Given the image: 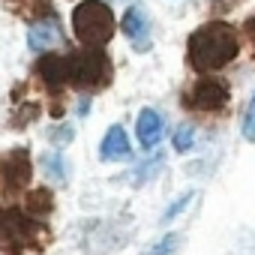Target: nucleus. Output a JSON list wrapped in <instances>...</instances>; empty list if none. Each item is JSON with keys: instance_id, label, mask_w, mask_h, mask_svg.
I'll list each match as a JSON object with an SVG mask.
<instances>
[{"instance_id": "nucleus-1", "label": "nucleus", "mask_w": 255, "mask_h": 255, "mask_svg": "<svg viewBox=\"0 0 255 255\" xmlns=\"http://www.w3.org/2000/svg\"><path fill=\"white\" fill-rule=\"evenodd\" d=\"M240 51L237 30L222 21H210L189 36V63L198 72H213L228 66Z\"/></svg>"}, {"instance_id": "nucleus-2", "label": "nucleus", "mask_w": 255, "mask_h": 255, "mask_svg": "<svg viewBox=\"0 0 255 255\" xmlns=\"http://www.w3.org/2000/svg\"><path fill=\"white\" fill-rule=\"evenodd\" d=\"M72 30L84 45L99 48L114 36V15L99 0H84L72 12Z\"/></svg>"}, {"instance_id": "nucleus-3", "label": "nucleus", "mask_w": 255, "mask_h": 255, "mask_svg": "<svg viewBox=\"0 0 255 255\" xmlns=\"http://www.w3.org/2000/svg\"><path fill=\"white\" fill-rule=\"evenodd\" d=\"M66 72L78 87H96L111 78V63L99 48H84L66 57Z\"/></svg>"}, {"instance_id": "nucleus-4", "label": "nucleus", "mask_w": 255, "mask_h": 255, "mask_svg": "<svg viewBox=\"0 0 255 255\" xmlns=\"http://www.w3.org/2000/svg\"><path fill=\"white\" fill-rule=\"evenodd\" d=\"M39 231V225L33 219H27L18 210H0V246L9 252H21L33 234Z\"/></svg>"}, {"instance_id": "nucleus-5", "label": "nucleus", "mask_w": 255, "mask_h": 255, "mask_svg": "<svg viewBox=\"0 0 255 255\" xmlns=\"http://www.w3.org/2000/svg\"><path fill=\"white\" fill-rule=\"evenodd\" d=\"M228 102V87L216 78H201L189 90V105L198 111H216Z\"/></svg>"}, {"instance_id": "nucleus-6", "label": "nucleus", "mask_w": 255, "mask_h": 255, "mask_svg": "<svg viewBox=\"0 0 255 255\" xmlns=\"http://www.w3.org/2000/svg\"><path fill=\"white\" fill-rule=\"evenodd\" d=\"M0 180L9 189H21V186L30 183V156H27V150L15 147L0 159Z\"/></svg>"}, {"instance_id": "nucleus-7", "label": "nucleus", "mask_w": 255, "mask_h": 255, "mask_svg": "<svg viewBox=\"0 0 255 255\" xmlns=\"http://www.w3.org/2000/svg\"><path fill=\"white\" fill-rule=\"evenodd\" d=\"M60 42H63V36H60L54 18H48V21H36V24H30V30H27V45H30V51L57 48Z\"/></svg>"}, {"instance_id": "nucleus-8", "label": "nucleus", "mask_w": 255, "mask_h": 255, "mask_svg": "<svg viewBox=\"0 0 255 255\" xmlns=\"http://www.w3.org/2000/svg\"><path fill=\"white\" fill-rule=\"evenodd\" d=\"M36 72L39 78L48 84V87H63L69 81V72H66V57H57V54H45L39 63H36Z\"/></svg>"}, {"instance_id": "nucleus-9", "label": "nucleus", "mask_w": 255, "mask_h": 255, "mask_svg": "<svg viewBox=\"0 0 255 255\" xmlns=\"http://www.w3.org/2000/svg\"><path fill=\"white\" fill-rule=\"evenodd\" d=\"M135 132H138V141L144 147H153L159 138H162V117L153 111V108H144L135 120Z\"/></svg>"}, {"instance_id": "nucleus-10", "label": "nucleus", "mask_w": 255, "mask_h": 255, "mask_svg": "<svg viewBox=\"0 0 255 255\" xmlns=\"http://www.w3.org/2000/svg\"><path fill=\"white\" fill-rule=\"evenodd\" d=\"M99 153H102V159H123L126 153H129V138H126L123 126H111V129L105 132V138L99 144Z\"/></svg>"}, {"instance_id": "nucleus-11", "label": "nucleus", "mask_w": 255, "mask_h": 255, "mask_svg": "<svg viewBox=\"0 0 255 255\" xmlns=\"http://www.w3.org/2000/svg\"><path fill=\"white\" fill-rule=\"evenodd\" d=\"M123 33L129 36V39H132L138 48H144V42H147V33H150V24H147L144 12H141L138 6L126 9V15H123Z\"/></svg>"}, {"instance_id": "nucleus-12", "label": "nucleus", "mask_w": 255, "mask_h": 255, "mask_svg": "<svg viewBox=\"0 0 255 255\" xmlns=\"http://www.w3.org/2000/svg\"><path fill=\"white\" fill-rule=\"evenodd\" d=\"M24 207H27L30 216H45V213H51V207H54L51 189H33V192H27Z\"/></svg>"}, {"instance_id": "nucleus-13", "label": "nucleus", "mask_w": 255, "mask_h": 255, "mask_svg": "<svg viewBox=\"0 0 255 255\" xmlns=\"http://www.w3.org/2000/svg\"><path fill=\"white\" fill-rule=\"evenodd\" d=\"M42 165H45V171H48V177H51V180H66V159H63V153H60V150L45 153Z\"/></svg>"}, {"instance_id": "nucleus-14", "label": "nucleus", "mask_w": 255, "mask_h": 255, "mask_svg": "<svg viewBox=\"0 0 255 255\" xmlns=\"http://www.w3.org/2000/svg\"><path fill=\"white\" fill-rule=\"evenodd\" d=\"M180 243H183L180 234H165L159 243H153V246L147 249V255H174V252L180 249Z\"/></svg>"}, {"instance_id": "nucleus-15", "label": "nucleus", "mask_w": 255, "mask_h": 255, "mask_svg": "<svg viewBox=\"0 0 255 255\" xmlns=\"http://www.w3.org/2000/svg\"><path fill=\"white\" fill-rule=\"evenodd\" d=\"M159 168H162V156H153L150 162H141V165H138V174H135V183L141 186V183L153 180V177L159 174Z\"/></svg>"}, {"instance_id": "nucleus-16", "label": "nucleus", "mask_w": 255, "mask_h": 255, "mask_svg": "<svg viewBox=\"0 0 255 255\" xmlns=\"http://www.w3.org/2000/svg\"><path fill=\"white\" fill-rule=\"evenodd\" d=\"M243 138L246 141H255V93H252V99H249V105H246V114H243Z\"/></svg>"}, {"instance_id": "nucleus-17", "label": "nucleus", "mask_w": 255, "mask_h": 255, "mask_svg": "<svg viewBox=\"0 0 255 255\" xmlns=\"http://www.w3.org/2000/svg\"><path fill=\"white\" fill-rule=\"evenodd\" d=\"M189 201H192V192H183V195H180L174 204H168V207H165V213H162V222H171V219H174V216H177V213H180L186 204H189Z\"/></svg>"}, {"instance_id": "nucleus-18", "label": "nucleus", "mask_w": 255, "mask_h": 255, "mask_svg": "<svg viewBox=\"0 0 255 255\" xmlns=\"http://www.w3.org/2000/svg\"><path fill=\"white\" fill-rule=\"evenodd\" d=\"M174 147H177L180 153H186V150L192 147V129H189V126H180V129H174Z\"/></svg>"}, {"instance_id": "nucleus-19", "label": "nucleus", "mask_w": 255, "mask_h": 255, "mask_svg": "<svg viewBox=\"0 0 255 255\" xmlns=\"http://www.w3.org/2000/svg\"><path fill=\"white\" fill-rule=\"evenodd\" d=\"M246 33L252 36V42H255V18H249V24H246Z\"/></svg>"}, {"instance_id": "nucleus-20", "label": "nucleus", "mask_w": 255, "mask_h": 255, "mask_svg": "<svg viewBox=\"0 0 255 255\" xmlns=\"http://www.w3.org/2000/svg\"><path fill=\"white\" fill-rule=\"evenodd\" d=\"M216 3H219V0H216ZM237 3V0H222V6H234Z\"/></svg>"}]
</instances>
